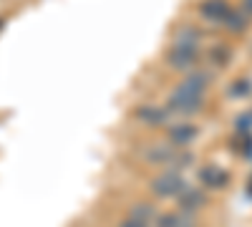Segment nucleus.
Masks as SVG:
<instances>
[{"mask_svg":"<svg viewBox=\"0 0 252 227\" xmlns=\"http://www.w3.org/2000/svg\"><path fill=\"white\" fill-rule=\"evenodd\" d=\"M207 81H209V76H202V73L187 76L182 84L172 91L166 109L174 111V114H197L199 106H202V96H204Z\"/></svg>","mask_w":252,"mask_h":227,"instance_id":"nucleus-1","label":"nucleus"},{"mask_svg":"<svg viewBox=\"0 0 252 227\" xmlns=\"http://www.w3.org/2000/svg\"><path fill=\"white\" fill-rule=\"evenodd\" d=\"M187 187L182 174L177 169H169V172H161L152 179V192L157 197H177L182 190Z\"/></svg>","mask_w":252,"mask_h":227,"instance_id":"nucleus-2","label":"nucleus"},{"mask_svg":"<svg viewBox=\"0 0 252 227\" xmlns=\"http://www.w3.org/2000/svg\"><path fill=\"white\" fill-rule=\"evenodd\" d=\"M199 58V51L197 46H184V43H174L169 48V53H166V64H169V68L174 71H189Z\"/></svg>","mask_w":252,"mask_h":227,"instance_id":"nucleus-3","label":"nucleus"},{"mask_svg":"<svg viewBox=\"0 0 252 227\" xmlns=\"http://www.w3.org/2000/svg\"><path fill=\"white\" fill-rule=\"evenodd\" d=\"M199 182L204 184L207 190H222L224 184L229 182V174L224 172V169H220V167H202L199 169Z\"/></svg>","mask_w":252,"mask_h":227,"instance_id":"nucleus-4","label":"nucleus"},{"mask_svg":"<svg viewBox=\"0 0 252 227\" xmlns=\"http://www.w3.org/2000/svg\"><path fill=\"white\" fill-rule=\"evenodd\" d=\"M229 13H232V8L224 0H207V3H202V15L207 20H212V23H224Z\"/></svg>","mask_w":252,"mask_h":227,"instance_id":"nucleus-5","label":"nucleus"},{"mask_svg":"<svg viewBox=\"0 0 252 227\" xmlns=\"http://www.w3.org/2000/svg\"><path fill=\"white\" fill-rule=\"evenodd\" d=\"M177 149H172L169 144H152L149 149H144V159L152 164H172Z\"/></svg>","mask_w":252,"mask_h":227,"instance_id":"nucleus-6","label":"nucleus"},{"mask_svg":"<svg viewBox=\"0 0 252 227\" xmlns=\"http://www.w3.org/2000/svg\"><path fill=\"white\" fill-rule=\"evenodd\" d=\"M177 197H179V210H184L189 215L202 210V204H204V195L199 190H192V187H184Z\"/></svg>","mask_w":252,"mask_h":227,"instance_id":"nucleus-7","label":"nucleus"},{"mask_svg":"<svg viewBox=\"0 0 252 227\" xmlns=\"http://www.w3.org/2000/svg\"><path fill=\"white\" fill-rule=\"evenodd\" d=\"M157 227H197L194 217L189 212H169V215H161L157 220Z\"/></svg>","mask_w":252,"mask_h":227,"instance_id":"nucleus-8","label":"nucleus"},{"mask_svg":"<svg viewBox=\"0 0 252 227\" xmlns=\"http://www.w3.org/2000/svg\"><path fill=\"white\" fill-rule=\"evenodd\" d=\"M169 139L177 147H187L189 141L197 139V127H192V124H177V127L169 129Z\"/></svg>","mask_w":252,"mask_h":227,"instance_id":"nucleus-9","label":"nucleus"},{"mask_svg":"<svg viewBox=\"0 0 252 227\" xmlns=\"http://www.w3.org/2000/svg\"><path fill=\"white\" fill-rule=\"evenodd\" d=\"M136 116H139L144 124H164L166 111L159 109V106H141V109L136 111Z\"/></svg>","mask_w":252,"mask_h":227,"instance_id":"nucleus-10","label":"nucleus"},{"mask_svg":"<svg viewBox=\"0 0 252 227\" xmlns=\"http://www.w3.org/2000/svg\"><path fill=\"white\" fill-rule=\"evenodd\" d=\"M222 26H224L227 31H232V33H242V31L247 28V15H245L242 10H232Z\"/></svg>","mask_w":252,"mask_h":227,"instance_id":"nucleus-11","label":"nucleus"},{"mask_svg":"<svg viewBox=\"0 0 252 227\" xmlns=\"http://www.w3.org/2000/svg\"><path fill=\"white\" fill-rule=\"evenodd\" d=\"M199 31H194L192 26H184L182 31H177L174 35V43H184V46H197L199 43Z\"/></svg>","mask_w":252,"mask_h":227,"instance_id":"nucleus-12","label":"nucleus"},{"mask_svg":"<svg viewBox=\"0 0 252 227\" xmlns=\"http://www.w3.org/2000/svg\"><path fill=\"white\" fill-rule=\"evenodd\" d=\"M131 217H136V220L149 225V220L154 217V207H152V204H134V207H131Z\"/></svg>","mask_w":252,"mask_h":227,"instance_id":"nucleus-13","label":"nucleus"},{"mask_svg":"<svg viewBox=\"0 0 252 227\" xmlns=\"http://www.w3.org/2000/svg\"><path fill=\"white\" fill-rule=\"evenodd\" d=\"M250 91H252V84L247 78H237L235 84H232V89H229V96H235V98H240V96H250Z\"/></svg>","mask_w":252,"mask_h":227,"instance_id":"nucleus-14","label":"nucleus"},{"mask_svg":"<svg viewBox=\"0 0 252 227\" xmlns=\"http://www.w3.org/2000/svg\"><path fill=\"white\" fill-rule=\"evenodd\" d=\"M189 162H192V154H189V152H182V149H177V154H174V159H172L169 167H174V169H184Z\"/></svg>","mask_w":252,"mask_h":227,"instance_id":"nucleus-15","label":"nucleus"},{"mask_svg":"<svg viewBox=\"0 0 252 227\" xmlns=\"http://www.w3.org/2000/svg\"><path fill=\"white\" fill-rule=\"evenodd\" d=\"M237 131L240 134H250L252 131V111H247V114H242L237 119Z\"/></svg>","mask_w":252,"mask_h":227,"instance_id":"nucleus-16","label":"nucleus"},{"mask_svg":"<svg viewBox=\"0 0 252 227\" xmlns=\"http://www.w3.org/2000/svg\"><path fill=\"white\" fill-rule=\"evenodd\" d=\"M212 58L217 61V64H227V61H229V51H227V46H215Z\"/></svg>","mask_w":252,"mask_h":227,"instance_id":"nucleus-17","label":"nucleus"},{"mask_svg":"<svg viewBox=\"0 0 252 227\" xmlns=\"http://www.w3.org/2000/svg\"><path fill=\"white\" fill-rule=\"evenodd\" d=\"M121 227H149V225H146V222H141V220H136V217H126L124 222H121Z\"/></svg>","mask_w":252,"mask_h":227,"instance_id":"nucleus-18","label":"nucleus"},{"mask_svg":"<svg viewBox=\"0 0 252 227\" xmlns=\"http://www.w3.org/2000/svg\"><path fill=\"white\" fill-rule=\"evenodd\" d=\"M242 13L247 18H252V0H242Z\"/></svg>","mask_w":252,"mask_h":227,"instance_id":"nucleus-19","label":"nucleus"},{"mask_svg":"<svg viewBox=\"0 0 252 227\" xmlns=\"http://www.w3.org/2000/svg\"><path fill=\"white\" fill-rule=\"evenodd\" d=\"M247 190H250V197H252V177H250V184H247Z\"/></svg>","mask_w":252,"mask_h":227,"instance_id":"nucleus-20","label":"nucleus"},{"mask_svg":"<svg viewBox=\"0 0 252 227\" xmlns=\"http://www.w3.org/2000/svg\"><path fill=\"white\" fill-rule=\"evenodd\" d=\"M0 26H3V20H0Z\"/></svg>","mask_w":252,"mask_h":227,"instance_id":"nucleus-21","label":"nucleus"}]
</instances>
